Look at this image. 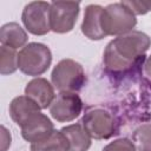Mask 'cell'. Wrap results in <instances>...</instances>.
<instances>
[{"mask_svg": "<svg viewBox=\"0 0 151 151\" xmlns=\"http://www.w3.org/2000/svg\"><path fill=\"white\" fill-rule=\"evenodd\" d=\"M28 40L26 31L18 22H7L0 28L1 46H6L13 50L25 47Z\"/></svg>", "mask_w": 151, "mask_h": 151, "instance_id": "obj_13", "label": "cell"}, {"mask_svg": "<svg viewBox=\"0 0 151 151\" xmlns=\"http://www.w3.org/2000/svg\"><path fill=\"white\" fill-rule=\"evenodd\" d=\"M52 85L59 92L77 93L86 83V74L83 66L73 59H63L51 73Z\"/></svg>", "mask_w": 151, "mask_h": 151, "instance_id": "obj_3", "label": "cell"}, {"mask_svg": "<svg viewBox=\"0 0 151 151\" xmlns=\"http://www.w3.org/2000/svg\"><path fill=\"white\" fill-rule=\"evenodd\" d=\"M134 15H144L149 12H151V1H137V0H130V1H122Z\"/></svg>", "mask_w": 151, "mask_h": 151, "instance_id": "obj_19", "label": "cell"}, {"mask_svg": "<svg viewBox=\"0 0 151 151\" xmlns=\"http://www.w3.org/2000/svg\"><path fill=\"white\" fill-rule=\"evenodd\" d=\"M101 151H137V149L129 138H118L105 145Z\"/></svg>", "mask_w": 151, "mask_h": 151, "instance_id": "obj_18", "label": "cell"}, {"mask_svg": "<svg viewBox=\"0 0 151 151\" xmlns=\"http://www.w3.org/2000/svg\"><path fill=\"white\" fill-rule=\"evenodd\" d=\"M51 117L59 123H68L79 117L83 111V100L74 92H59L52 101Z\"/></svg>", "mask_w": 151, "mask_h": 151, "instance_id": "obj_8", "label": "cell"}, {"mask_svg": "<svg viewBox=\"0 0 151 151\" xmlns=\"http://www.w3.org/2000/svg\"><path fill=\"white\" fill-rule=\"evenodd\" d=\"M144 73L149 79H151V55H149L144 63Z\"/></svg>", "mask_w": 151, "mask_h": 151, "instance_id": "obj_21", "label": "cell"}, {"mask_svg": "<svg viewBox=\"0 0 151 151\" xmlns=\"http://www.w3.org/2000/svg\"><path fill=\"white\" fill-rule=\"evenodd\" d=\"M150 46L151 38L140 31L112 39L103 54L105 72L112 77H125L136 72L145 63V53Z\"/></svg>", "mask_w": 151, "mask_h": 151, "instance_id": "obj_1", "label": "cell"}, {"mask_svg": "<svg viewBox=\"0 0 151 151\" xmlns=\"http://www.w3.org/2000/svg\"><path fill=\"white\" fill-rule=\"evenodd\" d=\"M1 151H7V149L11 146V142H12V137L9 131L1 125Z\"/></svg>", "mask_w": 151, "mask_h": 151, "instance_id": "obj_20", "label": "cell"}, {"mask_svg": "<svg viewBox=\"0 0 151 151\" xmlns=\"http://www.w3.org/2000/svg\"><path fill=\"white\" fill-rule=\"evenodd\" d=\"M19 68L18 66V53L15 50L1 46L0 48V73L8 76L14 73Z\"/></svg>", "mask_w": 151, "mask_h": 151, "instance_id": "obj_16", "label": "cell"}, {"mask_svg": "<svg viewBox=\"0 0 151 151\" xmlns=\"http://www.w3.org/2000/svg\"><path fill=\"white\" fill-rule=\"evenodd\" d=\"M31 151H70V144L61 131L54 130L45 139L31 144Z\"/></svg>", "mask_w": 151, "mask_h": 151, "instance_id": "obj_15", "label": "cell"}, {"mask_svg": "<svg viewBox=\"0 0 151 151\" xmlns=\"http://www.w3.org/2000/svg\"><path fill=\"white\" fill-rule=\"evenodd\" d=\"M52 52L50 47L41 42H29L18 53L19 70L31 77L44 74L51 66Z\"/></svg>", "mask_w": 151, "mask_h": 151, "instance_id": "obj_2", "label": "cell"}, {"mask_svg": "<svg viewBox=\"0 0 151 151\" xmlns=\"http://www.w3.org/2000/svg\"><path fill=\"white\" fill-rule=\"evenodd\" d=\"M81 124L91 138L104 140L118 133V122L113 113L104 107L88 109L81 119Z\"/></svg>", "mask_w": 151, "mask_h": 151, "instance_id": "obj_5", "label": "cell"}, {"mask_svg": "<svg viewBox=\"0 0 151 151\" xmlns=\"http://www.w3.org/2000/svg\"><path fill=\"white\" fill-rule=\"evenodd\" d=\"M132 142L138 151H151V123L138 126L132 134Z\"/></svg>", "mask_w": 151, "mask_h": 151, "instance_id": "obj_17", "label": "cell"}, {"mask_svg": "<svg viewBox=\"0 0 151 151\" xmlns=\"http://www.w3.org/2000/svg\"><path fill=\"white\" fill-rule=\"evenodd\" d=\"M40 110L41 109L38 106V104L27 96H18L13 98L8 109L12 120L20 127Z\"/></svg>", "mask_w": 151, "mask_h": 151, "instance_id": "obj_12", "label": "cell"}, {"mask_svg": "<svg viewBox=\"0 0 151 151\" xmlns=\"http://www.w3.org/2000/svg\"><path fill=\"white\" fill-rule=\"evenodd\" d=\"M104 7L100 5H88L85 8L81 22V33L90 40H101L106 38L101 26V14Z\"/></svg>", "mask_w": 151, "mask_h": 151, "instance_id": "obj_11", "label": "cell"}, {"mask_svg": "<svg viewBox=\"0 0 151 151\" xmlns=\"http://www.w3.org/2000/svg\"><path fill=\"white\" fill-rule=\"evenodd\" d=\"M20 129L22 138L33 144L48 137L54 131V125L46 114L39 111L34 113Z\"/></svg>", "mask_w": 151, "mask_h": 151, "instance_id": "obj_9", "label": "cell"}, {"mask_svg": "<svg viewBox=\"0 0 151 151\" xmlns=\"http://www.w3.org/2000/svg\"><path fill=\"white\" fill-rule=\"evenodd\" d=\"M67 138L70 151H87L91 147V137L84 129L83 124H71L60 130Z\"/></svg>", "mask_w": 151, "mask_h": 151, "instance_id": "obj_14", "label": "cell"}, {"mask_svg": "<svg viewBox=\"0 0 151 151\" xmlns=\"http://www.w3.org/2000/svg\"><path fill=\"white\" fill-rule=\"evenodd\" d=\"M137 25L136 15L120 1L104 7L101 26L105 35H125L133 31Z\"/></svg>", "mask_w": 151, "mask_h": 151, "instance_id": "obj_4", "label": "cell"}, {"mask_svg": "<svg viewBox=\"0 0 151 151\" xmlns=\"http://www.w3.org/2000/svg\"><path fill=\"white\" fill-rule=\"evenodd\" d=\"M51 2L32 1L28 2L21 13V21L25 28L34 35H45L51 31L50 27Z\"/></svg>", "mask_w": 151, "mask_h": 151, "instance_id": "obj_7", "label": "cell"}, {"mask_svg": "<svg viewBox=\"0 0 151 151\" xmlns=\"http://www.w3.org/2000/svg\"><path fill=\"white\" fill-rule=\"evenodd\" d=\"M25 96L34 100L41 110L51 106L55 98L54 86L45 78H34L27 83L25 87Z\"/></svg>", "mask_w": 151, "mask_h": 151, "instance_id": "obj_10", "label": "cell"}, {"mask_svg": "<svg viewBox=\"0 0 151 151\" xmlns=\"http://www.w3.org/2000/svg\"><path fill=\"white\" fill-rule=\"evenodd\" d=\"M80 12V2L52 1L50 8V27L58 34L68 33L74 28Z\"/></svg>", "mask_w": 151, "mask_h": 151, "instance_id": "obj_6", "label": "cell"}]
</instances>
